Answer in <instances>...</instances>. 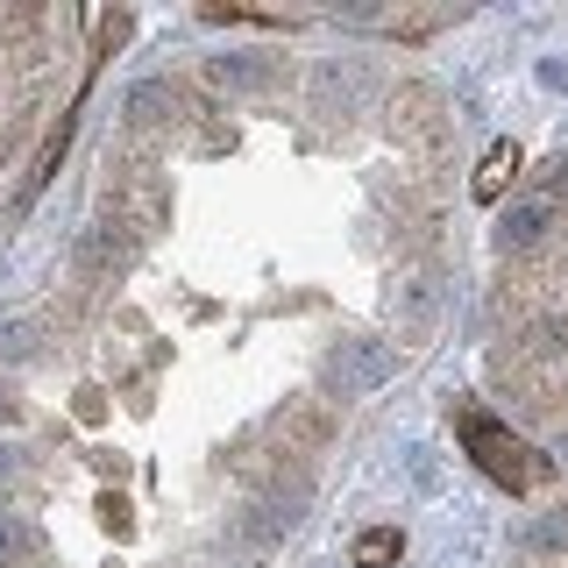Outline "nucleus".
<instances>
[{
    "label": "nucleus",
    "mask_w": 568,
    "mask_h": 568,
    "mask_svg": "<svg viewBox=\"0 0 568 568\" xmlns=\"http://www.w3.org/2000/svg\"><path fill=\"white\" fill-rule=\"evenodd\" d=\"M8 413H14V405H8V384H0V419H8Z\"/></svg>",
    "instance_id": "nucleus-9"
},
{
    "label": "nucleus",
    "mask_w": 568,
    "mask_h": 568,
    "mask_svg": "<svg viewBox=\"0 0 568 568\" xmlns=\"http://www.w3.org/2000/svg\"><path fill=\"white\" fill-rule=\"evenodd\" d=\"M43 555V540H36V526H22L14 511H0V568H29Z\"/></svg>",
    "instance_id": "nucleus-6"
},
{
    "label": "nucleus",
    "mask_w": 568,
    "mask_h": 568,
    "mask_svg": "<svg viewBox=\"0 0 568 568\" xmlns=\"http://www.w3.org/2000/svg\"><path fill=\"white\" fill-rule=\"evenodd\" d=\"M455 434H462V448H469V462L490 476L497 490H511V497H532V490H547V484H555V455H540L532 440H519L505 419L476 413V405H455Z\"/></svg>",
    "instance_id": "nucleus-1"
},
{
    "label": "nucleus",
    "mask_w": 568,
    "mask_h": 568,
    "mask_svg": "<svg viewBox=\"0 0 568 568\" xmlns=\"http://www.w3.org/2000/svg\"><path fill=\"white\" fill-rule=\"evenodd\" d=\"M100 526L106 532H129V505H121V497H100Z\"/></svg>",
    "instance_id": "nucleus-7"
},
{
    "label": "nucleus",
    "mask_w": 568,
    "mask_h": 568,
    "mask_svg": "<svg viewBox=\"0 0 568 568\" xmlns=\"http://www.w3.org/2000/svg\"><path fill=\"white\" fill-rule=\"evenodd\" d=\"M555 200L568 206V156H561V164H555Z\"/></svg>",
    "instance_id": "nucleus-8"
},
{
    "label": "nucleus",
    "mask_w": 568,
    "mask_h": 568,
    "mask_svg": "<svg viewBox=\"0 0 568 568\" xmlns=\"http://www.w3.org/2000/svg\"><path fill=\"white\" fill-rule=\"evenodd\" d=\"M390 369H398V355H390L384 342H342L334 348V384H342V398L348 390H377Z\"/></svg>",
    "instance_id": "nucleus-2"
},
{
    "label": "nucleus",
    "mask_w": 568,
    "mask_h": 568,
    "mask_svg": "<svg viewBox=\"0 0 568 568\" xmlns=\"http://www.w3.org/2000/svg\"><path fill=\"white\" fill-rule=\"evenodd\" d=\"M519 164H526V156H519V142H490V150H484V164H476V178H469V192H476V200H505V185H511V178H519Z\"/></svg>",
    "instance_id": "nucleus-3"
},
{
    "label": "nucleus",
    "mask_w": 568,
    "mask_h": 568,
    "mask_svg": "<svg viewBox=\"0 0 568 568\" xmlns=\"http://www.w3.org/2000/svg\"><path fill=\"white\" fill-rule=\"evenodd\" d=\"M547 235H555V206H519V213H505V227H497V242H505L511 256L547 248Z\"/></svg>",
    "instance_id": "nucleus-4"
},
{
    "label": "nucleus",
    "mask_w": 568,
    "mask_h": 568,
    "mask_svg": "<svg viewBox=\"0 0 568 568\" xmlns=\"http://www.w3.org/2000/svg\"><path fill=\"white\" fill-rule=\"evenodd\" d=\"M398 555H405V532L398 526H369V532H355V547H348L355 568H390Z\"/></svg>",
    "instance_id": "nucleus-5"
}]
</instances>
